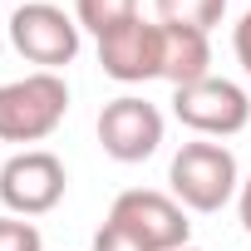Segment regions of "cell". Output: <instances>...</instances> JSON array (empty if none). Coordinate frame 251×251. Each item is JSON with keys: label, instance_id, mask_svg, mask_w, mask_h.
Wrapping results in <instances>:
<instances>
[{"label": "cell", "instance_id": "obj_1", "mask_svg": "<svg viewBox=\"0 0 251 251\" xmlns=\"http://www.w3.org/2000/svg\"><path fill=\"white\" fill-rule=\"evenodd\" d=\"M69 113V84L50 69L0 84V143H40Z\"/></svg>", "mask_w": 251, "mask_h": 251}, {"label": "cell", "instance_id": "obj_2", "mask_svg": "<svg viewBox=\"0 0 251 251\" xmlns=\"http://www.w3.org/2000/svg\"><path fill=\"white\" fill-rule=\"evenodd\" d=\"M168 182H173V197L187 212H222L236 197L241 173H236V158H231L226 143L192 138V143L177 148V158L168 168Z\"/></svg>", "mask_w": 251, "mask_h": 251}, {"label": "cell", "instance_id": "obj_3", "mask_svg": "<svg viewBox=\"0 0 251 251\" xmlns=\"http://www.w3.org/2000/svg\"><path fill=\"white\" fill-rule=\"evenodd\" d=\"M108 222H118L123 231H133L148 251H177L187 246L192 236V222H187V207L168 192H153V187H128L118 192L113 207H108Z\"/></svg>", "mask_w": 251, "mask_h": 251}, {"label": "cell", "instance_id": "obj_4", "mask_svg": "<svg viewBox=\"0 0 251 251\" xmlns=\"http://www.w3.org/2000/svg\"><path fill=\"white\" fill-rule=\"evenodd\" d=\"M173 113H177V123H187L202 138H231L251 123V99L241 84L207 74L202 84L173 89Z\"/></svg>", "mask_w": 251, "mask_h": 251}, {"label": "cell", "instance_id": "obj_5", "mask_svg": "<svg viewBox=\"0 0 251 251\" xmlns=\"http://www.w3.org/2000/svg\"><path fill=\"white\" fill-rule=\"evenodd\" d=\"M69 173L54 153L45 148H25L15 153L5 168H0V202H5L15 217H45L64 202Z\"/></svg>", "mask_w": 251, "mask_h": 251}, {"label": "cell", "instance_id": "obj_6", "mask_svg": "<svg viewBox=\"0 0 251 251\" xmlns=\"http://www.w3.org/2000/svg\"><path fill=\"white\" fill-rule=\"evenodd\" d=\"M10 45L40 64V69H59L79 54V20L64 15L59 5H50V0H30V5H20L10 15Z\"/></svg>", "mask_w": 251, "mask_h": 251}, {"label": "cell", "instance_id": "obj_7", "mask_svg": "<svg viewBox=\"0 0 251 251\" xmlns=\"http://www.w3.org/2000/svg\"><path fill=\"white\" fill-rule=\"evenodd\" d=\"M99 143L113 163H148L163 143V113L138 94H123L99 113Z\"/></svg>", "mask_w": 251, "mask_h": 251}, {"label": "cell", "instance_id": "obj_8", "mask_svg": "<svg viewBox=\"0 0 251 251\" xmlns=\"http://www.w3.org/2000/svg\"><path fill=\"white\" fill-rule=\"evenodd\" d=\"M99 64H103V74L118 79V84L163 79V25L133 15V20H123L118 30L99 35Z\"/></svg>", "mask_w": 251, "mask_h": 251}, {"label": "cell", "instance_id": "obj_9", "mask_svg": "<svg viewBox=\"0 0 251 251\" xmlns=\"http://www.w3.org/2000/svg\"><path fill=\"white\" fill-rule=\"evenodd\" d=\"M207 74H212L207 35L187 25H163V79L173 89H187V84H202Z\"/></svg>", "mask_w": 251, "mask_h": 251}, {"label": "cell", "instance_id": "obj_10", "mask_svg": "<svg viewBox=\"0 0 251 251\" xmlns=\"http://www.w3.org/2000/svg\"><path fill=\"white\" fill-rule=\"evenodd\" d=\"M158 25H187V30H212L226 15V0H153Z\"/></svg>", "mask_w": 251, "mask_h": 251}, {"label": "cell", "instance_id": "obj_11", "mask_svg": "<svg viewBox=\"0 0 251 251\" xmlns=\"http://www.w3.org/2000/svg\"><path fill=\"white\" fill-rule=\"evenodd\" d=\"M133 15H138V0H74L79 30H94V35H108Z\"/></svg>", "mask_w": 251, "mask_h": 251}, {"label": "cell", "instance_id": "obj_12", "mask_svg": "<svg viewBox=\"0 0 251 251\" xmlns=\"http://www.w3.org/2000/svg\"><path fill=\"white\" fill-rule=\"evenodd\" d=\"M0 251H45V236L30 217H0Z\"/></svg>", "mask_w": 251, "mask_h": 251}, {"label": "cell", "instance_id": "obj_13", "mask_svg": "<svg viewBox=\"0 0 251 251\" xmlns=\"http://www.w3.org/2000/svg\"><path fill=\"white\" fill-rule=\"evenodd\" d=\"M94 251H148L133 231H123L118 222H103L99 231H94Z\"/></svg>", "mask_w": 251, "mask_h": 251}, {"label": "cell", "instance_id": "obj_14", "mask_svg": "<svg viewBox=\"0 0 251 251\" xmlns=\"http://www.w3.org/2000/svg\"><path fill=\"white\" fill-rule=\"evenodd\" d=\"M231 50H236V64H241L246 79H251V10L236 20V30H231Z\"/></svg>", "mask_w": 251, "mask_h": 251}, {"label": "cell", "instance_id": "obj_15", "mask_svg": "<svg viewBox=\"0 0 251 251\" xmlns=\"http://www.w3.org/2000/svg\"><path fill=\"white\" fill-rule=\"evenodd\" d=\"M236 207H241V226H246V236H251V177L241 182V197H236Z\"/></svg>", "mask_w": 251, "mask_h": 251}, {"label": "cell", "instance_id": "obj_16", "mask_svg": "<svg viewBox=\"0 0 251 251\" xmlns=\"http://www.w3.org/2000/svg\"><path fill=\"white\" fill-rule=\"evenodd\" d=\"M177 251H202V246H192V241H187V246H177Z\"/></svg>", "mask_w": 251, "mask_h": 251}]
</instances>
